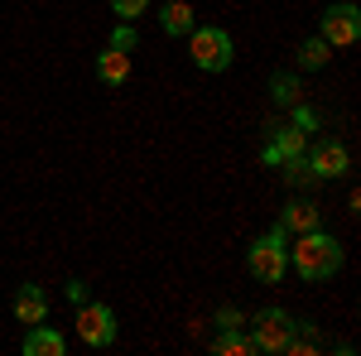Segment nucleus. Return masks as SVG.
I'll return each instance as SVG.
<instances>
[{
	"instance_id": "obj_21",
	"label": "nucleus",
	"mask_w": 361,
	"mask_h": 356,
	"mask_svg": "<svg viewBox=\"0 0 361 356\" xmlns=\"http://www.w3.org/2000/svg\"><path fill=\"white\" fill-rule=\"evenodd\" d=\"M289 125H299V130H318V111L294 102V121H289Z\"/></svg>"
},
{
	"instance_id": "obj_20",
	"label": "nucleus",
	"mask_w": 361,
	"mask_h": 356,
	"mask_svg": "<svg viewBox=\"0 0 361 356\" xmlns=\"http://www.w3.org/2000/svg\"><path fill=\"white\" fill-rule=\"evenodd\" d=\"M145 10H149V0H111V15H116V20H126V25H135Z\"/></svg>"
},
{
	"instance_id": "obj_2",
	"label": "nucleus",
	"mask_w": 361,
	"mask_h": 356,
	"mask_svg": "<svg viewBox=\"0 0 361 356\" xmlns=\"http://www.w3.org/2000/svg\"><path fill=\"white\" fill-rule=\"evenodd\" d=\"M246 265L260 284H279L289 274V231L284 226H270L265 236H255L246 250Z\"/></svg>"
},
{
	"instance_id": "obj_19",
	"label": "nucleus",
	"mask_w": 361,
	"mask_h": 356,
	"mask_svg": "<svg viewBox=\"0 0 361 356\" xmlns=\"http://www.w3.org/2000/svg\"><path fill=\"white\" fill-rule=\"evenodd\" d=\"M284 178H289V183H299V188H304V183H313V168H308V159L304 154H294V159H284Z\"/></svg>"
},
{
	"instance_id": "obj_15",
	"label": "nucleus",
	"mask_w": 361,
	"mask_h": 356,
	"mask_svg": "<svg viewBox=\"0 0 361 356\" xmlns=\"http://www.w3.org/2000/svg\"><path fill=\"white\" fill-rule=\"evenodd\" d=\"M212 352L217 356H250V337L241 332V323H231V328L217 332V337H212Z\"/></svg>"
},
{
	"instance_id": "obj_22",
	"label": "nucleus",
	"mask_w": 361,
	"mask_h": 356,
	"mask_svg": "<svg viewBox=\"0 0 361 356\" xmlns=\"http://www.w3.org/2000/svg\"><path fill=\"white\" fill-rule=\"evenodd\" d=\"M68 299H73V303L87 299V284H82V279H73V284H68Z\"/></svg>"
},
{
	"instance_id": "obj_9",
	"label": "nucleus",
	"mask_w": 361,
	"mask_h": 356,
	"mask_svg": "<svg viewBox=\"0 0 361 356\" xmlns=\"http://www.w3.org/2000/svg\"><path fill=\"white\" fill-rule=\"evenodd\" d=\"M304 149H308V130L284 125V130H275V135H270V145H265V154H260V159H265L270 168H279L284 159H294V154H304Z\"/></svg>"
},
{
	"instance_id": "obj_3",
	"label": "nucleus",
	"mask_w": 361,
	"mask_h": 356,
	"mask_svg": "<svg viewBox=\"0 0 361 356\" xmlns=\"http://www.w3.org/2000/svg\"><path fill=\"white\" fill-rule=\"evenodd\" d=\"M188 58H193V68H202V73H226L231 58H236L231 34L217 29V25H193V34H188Z\"/></svg>"
},
{
	"instance_id": "obj_1",
	"label": "nucleus",
	"mask_w": 361,
	"mask_h": 356,
	"mask_svg": "<svg viewBox=\"0 0 361 356\" xmlns=\"http://www.w3.org/2000/svg\"><path fill=\"white\" fill-rule=\"evenodd\" d=\"M289 265H294L299 279L323 284V279H333V274L342 270V241L328 236L323 226H318V231H304V236L289 241Z\"/></svg>"
},
{
	"instance_id": "obj_4",
	"label": "nucleus",
	"mask_w": 361,
	"mask_h": 356,
	"mask_svg": "<svg viewBox=\"0 0 361 356\" xmlns=\"http://www.w3.org/2000/svg\"><path fill=\"white\" fill-rule=\"evenodd\" d=\"M289 328H294V318L284 313V308H260L255 318H250V352H265V356H284V342H289Z\"/></svg>"
},
{
	"instance_id": "obj_13",
	"label": "nucleus",
	"mask_w": 361,
	"mask_h": 356,
	"mask_svg": "<svg viewBox=\"0 0 361 356\" xmlns=\"http://www.w3.org/2000/svg\"><path fill=\"white\" fill-rule=\"evenodd\" d=\"M323 347V332L318 323H304V318H294V328H289V342H284V356H313Z\"/></svg>"
},
{
	"instance_id": "obj_12",
	"label": "nucleus",
	"mask_w": 361,
	"mask_h": 356,
	"mask_svg": "<svg viewBox=\"0 0 361 356\" xmlns=\"http://www.w3.org/2000/svg\"><path fill=\"white\" fill-rule=\"evenodd\" d=\"M193 5H188V0H169L164 10H159V29H164L169 39H188V34H193Z\"/></svg>"
},
{
	"instance_id": "obj_14",
	"label": "nucleus",
	"mask_w": 361,
	"mask_h": 356,
	"mask_svg": "<svg viewBox=\"0 0 361 356\" xmlns=\"http://www.w3.org/2000/svg\"><path fill=\"white\" fill-rule=\"evenodd\" d=\"M97 78L106 87H121L130 78V54H116V49H102L97 54Z\"/></svg>"
},
{
	"instance_id": "obj_8",
	"label": "nucleus",
	"mask_w": 361,
	"mask_h": 356,
	"mask_svg": "<svg viewBox=\"0 0 361 356\" xmlns=\"http://www.w3.org/2000/svg\"><path fill=\"white\" fill-rule=\"evenodd\" d=\"M275 226H284L289 236H304V231H318V226H323V207H318L313 197H289Z\"/></svg>"
},
{
	"instance_id": "obj_17",
	"label": "nucleus",
	"mask_w": 361,
	"mask_h": 356,
	"mask_svg": "<svg viewBox=\"0 0 361 356\" xmlns=\"http://www.w3.org/2000/svg\"><path fill=\"white\" fill-rule=\"evenodd\" d=\"M299 92H304V87H299L294 73H275V78H270V97H275V106H294Z\"/></svg>"
},
{
	"instance_id": "obj_18",
	"label": "nucleus",
	"mask_w": 361,
	"mask_h": 356,
	"mask_svg": "<svg viewBox=\"0 0 361 356\" xmlns=\"http://www.w3.org/2000/svg\"><path fill=\"white\" fill-rule=\"evenodd\" d=\"M135 44H140V34H135V25H126V20H121V25L111 29V39H106V49H116V54H130Z\"/></svg>"
},
{
	"instance_id": "obj_5",
	"label": "nucleus",
	"mask_w": 361,
	"mask_h": 356,
	"mask_svg": "<svg viewBox=\"0 0 361 356\" xmlns=\"http://www.w3.org/2000/svg\"><path fill=\"white\" fill-rule=\"evenodd\" d=\"M318 39H328L333 49H347V44H357L361 39V10L352 0H337L323 10V25H318Z\"/></svg>"
},
{
	"instance_id": "obj_16",
	"label": "nucleus",
	"mask_w": 361,
	"mask_h": 356,
	"mask_svg": "<svg viewBox=\"0 0 361 356\" xmlns=\"http://www.w3.org/2000/svg\"><path fill=\"white\" fill-rule=\"evenodd\" d=\"M328 58H333V44H328V39H304L294 63H299L304 73H318V68H328Z\"/></svg>"
},
{
	"instance_id": "obj_10",
	"label": "nucleus",
	"mask_w": 361,
	"mask_h": 356,
	"mask_svg": "<svg viewBox=\"0 0 361 356\" xmlns=\"http://www.w3.org/2000/svg\"><path fill=\"white\" fill-rule=\"evenodd\" d=\"M10 308H15V318H20V323L34 328V323H44V318H49V294H44L39 284H20Z\"/></svg>"
},
{
	"instance_id": "obj_6",
	"label": "nucleus",
	"mask_w": 361,
	"mask_h": 356,
	"mask_svg": "<svg viewBox=\"0 0 361 356\" xmlns=\"http://www.w3.org/2000/svg\"><path fill=\"white\" fill-rule=\"evenodd\" d=\"M78 337H82L87 347H111L116 342V313L106 308V303H78Z\"/></svg>"
},
{
	"instance_id": "obj_7",
	"label": "nucleus",
	"mask_w": 361,
	"mask_h": 356,
	"mask_svg": "<svg viewBox=\"0 0 361 356\" xmlns=\"http://www.w3.org/2000/svg\"><path fill=\"white\" fill-rule=\"evenodd\" d=\"M304 159H308V168H313V178H347V173H352V149H347L342 140H318V145H308Z\"/></svg>"
},
{
	"instance_id": "obj_11",
	"label": "nucleus",
	"mask_w": 361,
	"mask_h": 356,
	"mask_svg": "<svg viewBox=\"0 0 361 356\" xmlns=\"http://www.w3.org/2000/svg\"><path fill=\"white\" fill-rule=\"evenodd\" d=\"M25 356H68V342L63 332H54L49 323H34L25 332Z\"/></svg>"
}]
</instances>
